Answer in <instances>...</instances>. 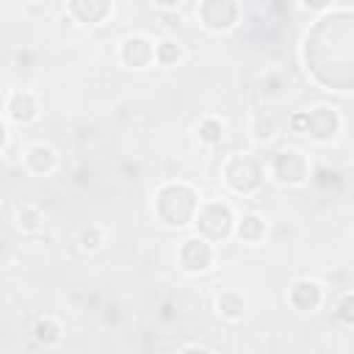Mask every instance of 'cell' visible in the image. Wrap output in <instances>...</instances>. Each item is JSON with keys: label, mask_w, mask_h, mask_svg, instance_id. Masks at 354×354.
<instances>
[{"label": "cell", "mask_w": 354, "mask_h": 354, "mask_svg": "<svg viewBox=\"0 0 354 354\" xmlns=\"http://www.w3.org/2000/svg\"><path fill=\"white\" fill-rule=\"evenodd\" d=\"M22 163H25V169H28L30 174H36V177L50 174V171L55 169V149L47 147V144H30V147L25 149Z\"/></svg>", "instance_id": "3957f363"}, {"label": "cell", "mask_w": 354, "mask_h": 354, "mask_svg": "<svg viewBox=\"0 0 354 354\" xmlns=\"http://www.w3.org/2000/svg\"><path fill=\"white\" fill-rule=\"evenodd\" d=\"M238 235H241L246 243H257V241L266 235V221H263L260 216L249 213V216H243V218L238 221Z\"/></svg>", "instance_id": "5b68a950"}, {"label": "cell", "mask_w": 354, "mask_h": 354, "mask_svg": "<svg viewBox=\"0 0 354 354\" xmlns=\"http://www.w3.org/2000/svg\"><path fill=\"white\" fill-rule=\"evenodd\" d=\"M199 138L205 141V144H216V141H221V136H224V124L216 119V116H205L202 119V124H199Z\"/></svg>", "instance_id": "ba28073f"}, {"label": "cell", "mask_w": 354, "mask_h": 354, "mask_svg": "<svg viewBox=\"0 0 354 354\" xmlns=\"http://www.w3.org/2000/svg\"><path fill=\"white\" fill-rule=\"evenodd\" d=\"M41 221H44V216H41V210H39L36 205H22V207L17 210V227L25 230V232L41 230Z\"/></svg>", "instance_id": "8992f818"}, {"label": "cell", "mask_w": 354, "mask_h": 354, "mask_svg": "<svg viewBox=\"0 0 354 354\" xmlns=\"http://www.w3.org/2000/svg\"><path fill=\"white\" fill-rule=\"evenodd\" d=\"M102 246H105V230L97 227V224L83 227V232H80V249L83 252H97Z\"/></svg>", "instance_id": "52a82bcc"}, {"label": "cell", "mask_w": 354, "mask_h": 354, "mask_svg": "<svg viewBox=\"0 0 354 354\" xmlns=\"http://www.w3.org/2000/svg\"><path fill=\"white\" fill-rule=\"evenodd\" d=\"M39 113V102L30 91H11L8 100H6V119L8 122H17V124H25L30 119H36Z\"/></svg>", "instance_id": "7a4b0ae2"}, {"label": "cell", "mask_w": 354, "mask_h": 354, "mask_svg": "<svg viewBox=\"0 0 354 354\" xmlns=\"http://www.w3.org/2000/svg\"><path fill=\"white\" fill-rule=\"evenodd\" d=\"M152 6H158V8H163V11H171V8H180L183 0H152Z\"/></svg>", "instance_id": "9c48e42d"}, {"label": "cell", "mask_w": 354, "mask_h": 354, "mask_svg": "<svg viewBox=\"0 0 354 354\" xmlns=\"http://www.w3.org/2000/svg\"><path fill=\"white\" fill-rule=\"evenodd\" d=\"M183 55H185V50L177 39H160L155 44V64H160V66H174Z\"/></svg>", "instance_id": "277c9868"}, {"label": "cell", "mask_w": 354, "mask_h": 354, "mask_svg": "<svg viewBox=\"0 0 354 354\" xmlns=\"http://www.w3.org/2000/svg\"><path fill=\"white\" fill-rule=\"evenodd\" d=\"M324 3H329V0H304V6H313V8H318V6H324Z\"/></svg>", "instance_id": "30bf717a"}, {"label": "cell", "mask_w": 354, "mask_h": 354, "mask_svg": "<svg viewBox=\"0 0 354 354\" xmlns=\"http://www.w3.org/2000/svg\"><path fill=\"white\" fill-rule=\"evenodd\" d=\"M180 249L191 252V257L188 254H180V263H183L185 271L196 274V271H207L210 268V263H213V246H210V241H205V238H188V241H183Z\"/></svg>", "instance_id": "6da1fadb"}]
</instances>
